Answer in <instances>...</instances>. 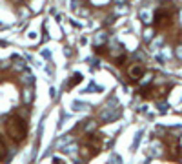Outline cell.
Here are the masks:
<instances>
[{"label":"cell","mask_w":182,"mask_h":164,"mask_svg":"<svg viewBox=\"0 0 182 164\" xmlns=\"http://www.w3.org/2000/svg\"><path fill=\"white\" fill-rule=\"evenodd\" d=\"M5 155H7V153H5V144H4V142L0 141V162H2L4 159H5Z\"/></svg>","instance_id":"obj_6"},{"label":"cell","mask_w":182,"mask_h":164,"mask_svg":"<svg viewBox=\"0 0 182 164\" xmlns=\"http://www.w3.org/2000/svg\"><path fill=\"white\" fill-rule=\"evenodd\" d=\"M102 40L106 42V33H98V35H97V46H100Z\"/></svg>","instance_id":"obj_7"},{"label":"cell","mask_w":182,"mask_h":164,"mask_svg":"<svg viewBox=\"0 0 182 164\" xmlns=\"http://www.w3.org/2000/svg\"><path fill=\"white\" fill-rule=\"evenodd\" d=\"M100 148H102V141H100V137H98V135H91V137L86 141V146L82 148V153H84V155H88V152H91V153H98Z\"/></svg>","instance_id":"obj_2"},{"label":"cell","mask_w":182,"mask_h":164,"mask_svg":"<svg viewBox=\"0 0 182 164\" xmlns=\"http://www.w3.org/2000/svg\"><path fill=\"white\" fill-rule=\"evenodd\" d=\"M151 35H153V31H151V29H146V33H144V38H146V40H149V38H151Z\"/></svg>","instance_id":"obj_8"},{"label":"cell","mask_w":182,"mask_h":164,"mask_svg":"<svg viewBox=\"0 0 182 164\" xmlns=\"http://www.w3.org/2000/svg\"><path fill=\"white\" fill-rule=\"evenodd\" d=\"M177 57L182 60V47H179V49H177Z\"/></svg>","instance_id":"obj_9"},{"label":"cell","mask_w":182,"mask_h":164,"mask_svg":"<svg viewBox=\"0 0 182 164\" xmlns=\"http://www.w3.org/2000/svg\"><path fill=\"white\" fill-rule=\"evenodd\" d=\"M140 16H142V20H144L146 24L151 22V16H149V11H148V9H142V11H140Z\"/></svg>","instance_id":"obj_5"},{"label":"cell","mask_w":182,"mask_h":164,"mask_svg":"<svg viewBox=\"0 0 182 164\" xmlns=\"http://www.w3.org/2000/svg\"><path fill=\"white\" fill-rule=\"evenodd\" d=\"M53 162H55V164H66V162H64V161H62V159H55Z\"/></svg>","instance_id":"obj_10"},{"label":"cell","mask_w":182,"mask_h":164,"mask_svg":"<svg viewBox=\"0 0 182 164\" xmlns=\"http://www.w3.org/2000/svg\"><path fill=\"white\" fill-rule=\"evenodd\" d=\"M5 131L15 142H24L26 137H27V124H26L24 119L13 115L5 120Z\"/></svg>","instance_id":"obj_1"},{"label":"cell","mask_w":182,"mask_h":164,"mask_svg":"<svg viewBox=\"0 0 182 164\" xmlns=\"http://www.w3.org/2000/svg\"><path fill=\"white\" fill-rule=\"evenodd\" d=\"M128 75H129L131 80H140V79L144 77V68H142L140 64H131V66L128 68Z\"/></svg>","instance_id":"obj_3"},{"label":"cell","mask_w":182,"mask_h":164,"mask_svg":"<svg viewBox=\"0 0 182 164\" xmlns=\"http://www.w3.org/2000/svg\"><path fill=\"white\" fill-rule=\"evenodd\" d=\"M80 80H82V75H80V73H75V75L71 77V80H69V88H73V86L80 84Z\"/></svg>","instance_id":"obj_4"}]
</instances>
